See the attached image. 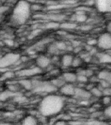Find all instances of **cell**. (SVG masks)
Returning <instances> with one entry per match:
<instances>
[{
	"mask_svg": "<svg viewBox=\"0 0 111 125\" xmlns=\"http://www.w3.org/2000/svg\"><path fill=\"white\" fill-rule=\"evenodd\" d=\"M20 57L19 54L14 53H9L0 57V69H5L11 66L14 65L19 61Z\"/></svg>",
	"mask_w": 111,
	"mask_h": 125,
	"instance_id": "obj_4",
	"label": "cell"
},
{
	"mask_svg": "<svg viewBox=\"0 0 111 125\" xmlns=\"http://www.w3.org/2000/svg\"><path fill=\"white\" fill-rule=\"evenodd\" d=\"M76 74L73 72H65L63 74L62 78L65 82H67L68 83H71L76 82Z\"/></svg>",
	"mask_w": 111,
	"mask_h": 125,
	"instance_id": "obj_12",
	"label": "cell"
},
{
	"mask_svg": "<svg viewBox=\"0 0 111 125\" xmlns=\"http://www.w3.org/2000/svg\"><path fill=\"white\" fill-rule=\"evenodd\" d=\"M31 5L25 1H18L14 8L12 20L17 24H23L29 18L31 13Z\"/></svg>",
	"mask_w": 111,
	"mask_h": 125,
	"instance_id": "obj_2",
	"label": "cell"
},
{
	"mask_svg": "<svg viewBox=\"0 0 111 125\" xmlns=\"http://www.w3.org/2000/svg\"><path fill=\"white\" fill-rule=\"evenodd\" d=\"M102 101L105 105H110L111 104V96H104Z\"/></svg>",
	"mask_w": 111,
	"mask_h": 125,
	"instance_id": "obj_29",
	"label": "cell"
},
{
	"mask_svg": "<svg viewBox=\"0 0 111 125\" xmlns=\"http://www.w3.org/2000/svg\"><path fill=\"white\" fill-rule=\"evenodd\" d=\"M18 96V93L17 92H12L9 90H7V91L1 92L0 93V100L5 101L6 100L9 99L11 97H14V96Z\"/></svg>",
	"mask_w": 111,
	"mask_h": 125,
	"instance_id": "obj_11",
	"label": "cell"
},
{
	"mask_svg": "<svg viewBox=\"0 0 111 125\" xmlns=\"http://www.w3.org/2000/svg\"><path fill=\"white\" fill-rule=\"evenodd\" d=\"M88 46H93L94 45L97 44V39H90L87 42Z\"/></svg>",
	"mask_w": 111,
	"mask_h": 125,
	"instance_id": "obj_32",
	"label": "cell"
},
{
	"mask_svg": "<svg viewBox=\"0 0 111 125\" xmlns=\"http://www.w3.org/2000/svg\"><path fill=\"white\" fill-rule=\"evenodd\" d=\"M53 125H69L66 121H63V120H60V121H56V123H54Z\"/></svg>",
	"mask_w": 111,
	"mask_h": 125,
	"instance_id": "obj_33",
	"label": "cell"
},
{
	"mask_svg": "<svg viewBox=\"0 0 111 125\" xmlns=\"http://www.w3.org/2000/svg\"><path fill=\"white\" fill-rule=\"evenodd\" d=\"M56 47L58 50H65L67 48V46L66 45V44L63 42H58L56 44Z\"/></svg>",
	"mask_w": 111,
	"mask_h": 125,
	"instance_id": "obj_27",
	"label": "cell"
},
{
	"mask_svg": "<svg viewBox=\"0 0 111 125\" xmlns=\"http://www.w3.org/2000/svg\"><path fill=\"white\" fill-rule=\"evenodd\" d=\"M97 46L103 50H111V34L108 31L101 33L97 39Z\"/></svg>",
	"mask_w": 111,
	"mask_h": 125,
	"instance_id": "obj_5",
	"label": "cell"
},
{
	"mask_svg": "<svg viewBox=\"0 0 111 125\" xmlns=\"http://www.w3.org/2000/svg\"><path fill=\"white\" fill-rule=\"evenodd\" d=\"M32 83L33 86L31 90L37 93H52L57 90L50 82L34 81Z\"/></svg>",
	"mask_w": 111,
	"mask_h": 125,
	"instance_id": "obj_3",
	"label": "cell"
},
{
	"mask_svg": "<svg viewBox=\"0 0 111 125\" xmlns=\"http://www.w3.org/2000/svg\"><path fill=\"white\" fill-rule=\"evenodd\" d=\"M90 92L92 96H94V97L99 98L103 96V93H102L101 90L99 89L98 87H96V86Z\"/></svg>",
	"mask_w": 111,
	"mask_h": 125,
	"instance_id": "obj_23",
	"label": "cell"
},
{
	"mask_svg": "<svg viewBox=\"0 0 111 125\" xmlns=\"http://www.w3.org/2000/svg\"><path fill=\"white\" fill-rule=\"evenodd\" d=\"M65 18V16L60 14H52L50 16H49V18L51 21L58 22L60 21H63Z\"/></svg>",
	"mask_w": 111,
	"mask_h": 125,
	"instance_id": "obj_17",
	"label": "cell"
},
{
	"mask_svg": "<svg viewBox=\"0 0 111 125\" xmlns=\"http://www.w3.org/2000/svg\"><path fill=\"white\" fill-rule=\"evenodd\" d=\"M76 82H79L80 83L84 84L89 81L88 78L84 75H76Z\"/></svg>",
	"mask_w": 111,
	"mask_h": 125,
	"instance_id": "obj_25",
	"label": "cell"
},
{
	"mask_svg": "<svg viewBox=\"0 0 111 125\" xmlns=\"http://www.w3.org/2000/svg\"><path fill=\"white\" fill-rule=\"evenodd\" d=\"M42 72V70L39 68L38 66H34L29 68H25V69H22L16 72V75L20 78H28L31 76H35L37 74H40Z\"/></svg>",
	"mask_w": 111,
	"mask_h": 125,
	"instance_id": "obj_6",
	"label": "cell"
},
{
	"mask_svg": "<svg viewBox=\"0 0 111 125\" xmlns=\"http://www.w3.org/2000/svg\"><path fill=\"white\" fill-rule=\"evenodd\" d=\"M104 115H105L107 117L111 118V104L107 105V107L105 109V110H104Z\"/></svg>",
	"mask_w": 111,
	"mask_h": 125,
	"instance_id": "obj_28",
	"label": "cell"
},
{
	"mask_svg": "<svg viewBox=\"0 0 111 125\" xmlns=\"http://www.w3.org/2000/svg\"><path fill=\"white\" fill-rule=\"evenodd\" d=\"M50 83L52 84L56 88H61L64 84L66 83L65 82V81L63 80V78H58V79H54V80H52Z\"/></svg>",
	"mask_w": 111,
	"mask_h": 125,
	"instance_id": "obj_21",
	"label": "cell"
},
{
	"mask_svg": "<svg viewBox=\"0 0 111 125\" xmlns=\"http://www.w3.org/2000/svg\"><path fill=\"white\" fill-rule=\"evenodd\" d=\"M1 17H2V16L0 15V22H1Z\"/></svg>",
	"mask_w": 111,
	"mask_h": 125,
	"instance_id": "obj_36",
	"label": "cell"
},
{
	"mask_svg": "<svg viewBox=\"0 0 111 125\" xmlns=\"http://www.w3.org/2000/svg\"><path fill=\"white\" fill-rule=\"evenodd\" d=\"M88 20V16L86 14H76L74 15L73 18V21H76L79 23H84L86 22Z\"/></svg>",
	"mask_w": 111,
	"mask_h": 125,
	"instance_id": "obj_18",
	"label": "cell"
},
{
	"mask_svg": "<svg viewBox=\"0 0 111 125\" xmlns=\"http://www.w3.org/2000/svg\"><path fill=\"white\" fill-rule=\"evenodd\" d=\"M98 58L100 63H111V54L107 53H99Z\"/></svg>",
	"mask_w": 111,
	"mask_h": 125,
	"instance_id": "obj_13",
	"label": "cell"
},
{
	"mask_svg": "<svg viewBox=\"0 0 111 125\" xmlns=\"http://www.w3.org/2000/svg\"><path fill=\"white\" fill-rule=\"evenodd\" d=\"M60 25V23H58V22H55V21H50L48 22V23L45 25V27L47 29H56L58 27H59Z\"/></svg>",
	"mask_w": 111,
	"mask_h": 125,
	"instance_id": "obj_24",
	"label": "cell"
},
{
	"mask_svg": "<svg viewBox=\"0 0 111 125\" xmlns=\"http://www.w3.org/2000/svg\"><path fill=\"white\" fill-rule=\"evenodd\" d=\"M18 83L24 87L25 89L31 90L32 89V86H33V83L32 81L25 78H21L18 82Z\"/></svg>",
	"mask_w": 111,
	"mask_h": 125,
	"instance_id": "obj_15",
	"label": "cell"
},
{
	"mask_svg": "<svg viewBox=\"0 0 111 125\" xmlns=\"http://www.w3.org/2000/svg\"><path fill=\"white\" fill-rule=\"evenodd\" d=\"M75 87L71 83H65L60 88V93L65 96H74Z\"/></svg>",
	"mask_w": 111,
	"mask_h": 125,
	"instance_id": "obj_9",
	"label": "cell"
},
{
	"mask_svg": "<svg viewBox=\"0 0 111 125\" xmlns=\"http://www.w3.org/2000/svg\"><path fill=\"white\" fill-rule=\"evenodd\" d=\"M60 26L64 29H73L77 27V24L74 22H63L61 23Z\"/></svg>",
	"mask_w": 111,
	"mask_h": 125,
	"instance_id": "obj_19",
	"label": "cell"
},
{
	"mask_svg": "<svg viewBox=\"0 0 111 125\" xmlns=\"http://www.w3.org/2000/svg\"><path fill=\"white\" fill-rule=\"evenodd\" d=\"M84 125H109L107 123L99 120H90L83 123Z\"/></svg>",
	"mask_w": 111,
	"mask_h": 125,
	"instance_id": "obj_22",
	"label": "cell"
},
{
	"mask_svg": "<svg viewBox=\"0 0 111 125\" xmlns=\"http://www.w3.org/2000/svg\"><path fill=\"white\" fill-rule=\"evenodd\" d=\"M82 63V59L80 58V57H74L73 58V60L72 65L71 66H74V67H78V66H80Z\"/></svg>",
	"mask_w": 111,
	"mask_h": 125,
	"instance_id": "obj_26",
	"label": "cell"
},
{
	"mask_svg": "<svg viewBox=\"0 0 111 125\" xmlns=\"http://www.w3.org/2000/svg\"><path fill=\"white\" fill-rule=\"evenodd\" d=\"M22 125H37V121L33 115H28L23 119Z\"/></svg>",
	"mask_w": 111,
	"mask_h": 125,
	"instance_id": "obj_16",
	"label": "cell"
},
{
	"mask_svg": "<svg viewBox=\"0 0 111 125\" xmlns=\"http://www.w3.org/2000/svg\"><path fill=\"white\" fill-rule=\"evenodd\" d=\"M74 57L71 54H65L62 57V64L65 67H69L72 65L73 60Z\"/></svg>",
	"mask_w": 111,
	"mask_h": 125,
	"instance_id": "obj_14",
	"label": "cell"
},
{
	"mask_svg": "<svg viewBox=\"0 0 111 125\" xmlns=\"http://www.w3.org/2000/svg\"><path fill=\"white\" fill-rule=\"evenodd\" d=\"M107 29L108 32L111 34V21H109L107 23Z\"/></svg>",
	"mask_w": 111,
	"mask_h": 125,
	"instance_id": "obj_34",
	"label": "cell"
},
{
	"mask_svg": "<svg viewBox=\"0 0 111 125\" xmlns=\"http://www.w3.org/2000/svg\"><path fill=\"white\" fill-rule=\"evenodd\" d=\"M95 6L101 12H111V1H97Z\"/></svg>",
	"mask_w": 111,
	"mask_h": 125,
	"instance_id": "obj_8",
	"label": "cell"
},
{
	"mask_svg": "<svg viewBox=\"0 0 111 125\" xmlns=\"http://www.w3.org/2000/svg\"><path fill=\"white\" fill-rule=\"evenodd\" d=\"M37 66L42 70L43 68H45L49 66L50 64V59L48 57L45 55H40L36 59Z\"/></svg>",
	"mask_w": 111,
	"mask_h": 125,
	"instance_id": "obj_10",
	"label": "cell"
},
{
	"mask_svg": "<svg viewBox=\"0 0 111 125\" xmlns=\"http://www.w3.org/2000/svg\"><path fill=\"white\" fill-rule=\"evenodd\" d=\"M92 29V25H89V24H86V25H83L80 27V29L82 31H90Z\"/></svg>",
	"mask_w": 111,
	"mask_h": 125,
	"instance_id": "obj_31",
	"label": "cell"
},
{
	"mask_svg": "<svg viewBox=\"0 0 111 125\" xmlns=\"http://www.w3.org/2000/svg\"><path fill=\"white\" fill-rule=\"evenodd\" d=\"M9 9V7L8 6H0V15L2 16V14H3L4 13H5L6 12H7Z\"/></svg>",
	"mask_w": 111,
	"mask_h": 125,
	"instance_id": "obj_30",
	"label": "cell"
},
{
	"mask_svg": "<svg viewBox=\"0 0 111 125\" xmlns=\"http://www.w3.org/2000/svg\"><path fill=\"white\" fill-rule=\"evenodd\" d=\"M5 42L7 43V44H8L9 46H11V45L13 44V42L12 41H11V40H7V41H5Z\"/></svg>",
	"mask_w": 111,
	"mask_h": 125,
	"instance_id": "obj_35",
	"label": "cell"
},
{
	"mask_svg": "<svg viewBox=\"0 0 111 125\" xmlns=\"http://www.w3.org/2000/svg\"><path fill=\"white\" fill-rule=\"evenodd\" d=\"M14 73L12 71H9V70H7L3 72V74L0 76V80L3 81V80H7L9 79H11L14 76Z\"/></svg>",
	"mask_w": 111,
	"mask_h": 125,
	"instance_id": "obj_20",
	"label": "cell"
},
{
	"mask_svg": "<svg viewBox=\"0 0 111 125\" xmlns=\"http://www.w3.org/2000/svg\"><path fill=\"white\" fill-rule=\"evenodd\" d=\"M74 96L81 100H90L92 96L90 92L85 89L84 88L75 87Z\"/></svg>",
	"mask_w": 111,
	"mask_h": 125,
	"instance_id": "obj_7",
	"label": "cell"
},
{
	"mask_svg": "<svg viewBox=\"0 0 111 125\" xmlns=\"http://www.w3.org/2000/svg\"><path fill=\"white\" fill-rule=\"evenodd\" d=\"M64 105L65 100L62 96L50 94L43 98L39 103V111L44 117H50L60 113Z\"/></svg>",
	"mask_w": 111,
	"mask_h": 125,
	"instance_id": "obj_1",
	"label": "cell"
}]
</instances>
